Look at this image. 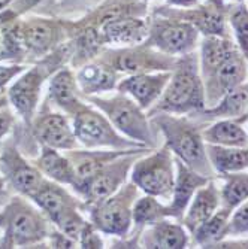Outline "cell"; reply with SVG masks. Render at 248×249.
Returning <instances> with one entry per match:
<instances>
[{
    "label": "cell",
    "instance_id": "obj_1",
    "mask_svg": "<svg viewBox=\"0 0 248 249\" xmlns=\"http://www.w3.org/2000/svg\"><path fill=\"white\" fill-rule=\"evenodd\" d=\"M205 106V87L202 81L197 58L189 53L179 58L173 73L162 93L160 99L157 100L150 114L157 112H166V114H190L199 112Z\"/></svg>",
    "mask_w": 248,
    "mask_h": 249
},
{
    "label": "cell",
    "instance_id": "obj_2",
    "mask_svg": "<svg viewBox=\"0 0 248 249\" xmlns=\"http://www.w3.org/2000/svg\"><path fill=\"white\" fill-rule=\"evenodd\" d=\"M151 124L163 133L166 146L179 160L202 176L210 179L214 176V169L208 160L204 139L196 124L190 120L179 118L166 112L153 114Z\"/></svg>",
    "mask_w": 248,
    "mask_h": 249
},
{
    "label": "cell",
    "instance_id": "obj_3",
    "mask_svg": "<svg viewBox=\"0 0 248 249\" xmlns=\"http://www.w3.org/2000/svg\"><path fill=\"white\" fill-rule=\"evenodd\" d=\"M50 219L38 208L22 198L11 197L0 212V248L36 246L50 239Z\"/></svg>",
    "mask_w": 248,
    "mask_h": 249
},
{
    "label": "cell",
    "instance_id": "obj_4",
    "mask_svg": "<svg viewBox=\"0 0 248 249\" xmlns=\"http://www.w3.org/2000/svg\"><path fill=\"white\" fill-rule=\"evenodd\" d=\"M29 198L45 213L50 222L56 225L58 231L75 242L79 240L88 224L81 215L84 203L71 196L61 184L45 178L40 187Z\"/></svg>",
    "mask_w": 248,
    "mask_h": 249
},
{
    "label": "cell",
    "instance_id": "obj_5",
    "mask_svg": "<svg viewBox=\"0 0 248 249\" xmlns=\"http://www.w3.org/2000/svg\"><path fill=\"white\" fill-rule=\"evenodd\" d=\"M87 100L112 123L121 134L129 139L139 142L148 148L157 146L155 134L153 133V124L148 121L144 109L124 93L112 96L109 99L99 96H87Z\"/></svg>",
    "mask_w": 248,
    "mask_h": 249
},
{
    "label": "cell",
    "instance_id": "obj_6",
    "mask_svg": "<svg viewBox=\"0 0 248 249\" xmlns=\"http://www.w3.org/2000/svg\"><path fill=\"white\" fill-rule=\"evenodd\" d=\"M72 127L76 141L90 149L109 148L117 151H129L138 148H148L132 139H124L112 123L99 109H93L85 103L72 115Z\"/></svg>",
    "mask_w": 248,
    "mask_h": 249
},
{
    "label": "cell",
    "instance_id": "obj_7",
    "mask_svg": "<svg viewBox=\"0 0 248 249\" xmlns=\"http://www.w3.org/2000/svg\"><path fill=\"white\" fill-rule=\"evenodd\" d=\"M138 191L139 188L130 182L109 197L87 206L92 224L100 233L126 237L133 224V205Z\"/></svg>",
    "mask_w": 248,
    "mask_h": 249
},
{
    "label": "cell",
    "instance_id": "obj_8",
    "mask_svg": "<svg viewBox=\"0 0 248 249\" xmlns=\"http://www.w3.org/2000/svg\"><path fill=\"white\" fill-rule=\"evenodd\" d=\"M173 164L175 158L165 145L147 157L141 155L136 158L130 170V179L145 194L169 200L175 184Z\"/></svg>",
    "mask_w": 248,
    "mask_h": 249
},
{
    "label": "cell",
    "instance_id": "obj_9",
    "mask_svg": "<svg viewBox=\"0 0 248 249\" xmlns=\"http://www.w3.org/2000/svg\"><path fill=\"white\" fill-rule=\"evenodd\" d=\"M58 50L47 55L42 63L32 67L29 71H24L18 79L12 82L8 89V100L14 110L19 115V118L27 125L32 124L36 109L40 102V91L43 82L50 76L53 71H58Z\"/></svg>",
    "mask_w": 248,
    "mask_h": 249
},
{
    "label": "cell",
    "instance_id": "obj_10",
    "mask_svg": "<svg viewBox=\"0 0 248 249\" xmlns=\"http://www.w3.org/2000/svg\"><path fill=\"white\" fill-rule=\"evenodd\" d=\"M147 149L148 148L133 149L106 164L81 191L79 196L84 200V209L118 191L126 184V179L130 175L133 163L136 161V158L144 155Z\"/></svg>",
    "mask_w": 248,
    "mask_h": 249
},
{
    "label": "cell",
    "instance_id": "obj_11",
    "mask_svg": "<svg viewBox=\"0 0 248 249\" xmlns=\"http://www.w3.org/2000/svg\"><path fill=\"white\" fill-rule=\"evenodd\" d=\"M0 172L12 190L27 198L45 179L42 172L21 155L14 139L8 141L0 151Z\"/></svg>",
    "mask_w": 248,
    "mask_h": 249
},
{
    "label": "cell",
    "instance_id": "obj_12",
    "mask_svg": "<svg viewBox=\"0 0 248 249\" xmlns=\"http://www.w3.org/2000/svg\"><path fill=\"white\" fill-rule=\"evenodd\" d=\"M148 35L150 47L168 55L191 53L197 40V29L184 19H157Z\"/></svg>",
    "mask_w": 248,
    "mask_h": 249
},
{
    "label": "cell",
    "instance_id": "obj_13",
    "mask_svg": "<svg viewBox=\"0 0 248 249\" xmlns=\"http://www.w3.org/2000/svg\"><path fill=\"white\" fill-rule=\"evenodd\" d=\"M102 61L112 66L118 73L121 72L127 75L173 71L178 63L172 55L144 48H126L108 53V55L102 57Z\"/></svg>",
    "mask_w": 248,
    "mask_h": 249
},
{
    "label": "cell",
    "instance_id": "obj_14",
    "mask_svg": "<svg viewBox=\"0 0 248 249\" xmlns=\"http://www.w3.org/2000/svg\"><path fill=\"white\" fill-rule=\"evenodd\" d=\"M21 48L35 57H47L61 40V29L53 21L30 18L12 30Z\"/></svg>",
    "mask_w": 248,
    "mask_h": 249
},
{
    "label": "cell",
    "instance_id": "obj_15",
    "mask_svg": "<svg viewBox=\"0 0 248 249\" xmlns=\"http://www.w3.org/2000/svg\"><path fill=\"white\" fill-rule=\"evenodd\" d=\"M32 131L35 139L45 146L60 151L76 149L78 141L72 124L60 112L43 110L33 118Z\"/></svg>",
    "mask_w": 248,
    "mask_h": 249
},
{
    "label": "cell",
    "instance_id": "obj_16",
    "mask_svg": "<svg viewBox=\"0 0 248 249\" xmlns=\"http://www.w3.org/2000/svg\"><path fill=\"white\" fill-rule=\"evenodd\" d=\"M245 57L241 51H236L229 58H226L223 63H220L215 69L208 72L202 76V81L205 87V94L208 96L205 102L208 100L210 106H214L218 103V100L230 91L232 88L244 84L247 78V64Z\"/></svg>",
    "mask_w": 248,
    "mask_h": 249
},
{
    "label": "cell",
    "instance_id": "obj_17",
    "mask_svg": "<svg viewBox=\"0 0 248 249\" xmlns=\"http://www.w3.org/2000/svg\"><path fill=\"white\" fill-rule=\"evenodd\" d=\"M171 76V71L129 75L117 84V89L120 93H124L132 97L144 110H147L151 109V106L160 99Z\"/></svg>",
    "mask_w": 248,
    "mask_h": 249
},
{
    "label": "cell",
    "instance_id": "obj_18",
    "mask_svg": "<svg viewBox=\"0 0 248 249\" xmlns=\"http://www.w3.org/2000/svg\"><path fill=\"white\" fill-rule=\"evenodd\" d=\"M139 149V148H138ZM129 151H117V149H111V151H78V149H71L66 151V155L69 157V160L72 161L75 176H76V184L74 190L81 194L84 187L92 180L106 164L111 161L117 160L118 157L130 152Z\"/></svg>",
    "mask_w": 248,
    "mask_h": 249
},
{
    "label": "cell",
    "instance_id": "obj_19",
    "mask_svg": "<svg viewBox=\"0 0 248 249\" xmlns=\"http://www.w3.org/2000/svg\"><path fill=\"white\" fill-rule=\"evenodd\" d=\"M175 166H176V175H175V184L172 191V201H171V211L172 216L176 219H181L184 216V211H187L190 201L196 191L208 184L210 178L202 176L200 173L190 169L184 161L179 158H175Z\"/></svg>",
    "mask_w": 248,
    "mask_h": 249
},
{
    "label": "cell",
    "instance_id": "obj_20",
    "mask_svg": "<svg viewBox=\"0 0 248 249\" xmlns=\"http://www.w3.org/2000/svg\"><path fill=\"white\" fill-rule=\"evenodd\" d=\"M81 89L76 82V76L72 73L71 69L61 67L56 71L54 75L50 78L48 85V97L51 105L64 110V114L74 115L75 112L84 105L81 100Z\"/></svg>",
    "mask_w": 248,
    "mask_h": 249
},
{
    "label": "cell",
    "instance_id": "obj_21",
    "mask_svg": "<svg viewBox=\"0 0 248 249\" xmlns=\"http://www.w3.org/2000/svg\"><path fill=\"white\" fill-rule=\"evenodd\" d=\"M200 115H196L200 121L210 120H238L244 121L248 114V84H241L224 94L217 105L208 107L207 110H199Z\"/></svg>",
    "mask_w": 248,
    "mask_h": 249
},
{
    "label": "cell",
    "instance_id": "obj_22",
    "mask_svg": "<svg viewBox=\"0 0 248 249\" xmlns=\"http://www.w3.org/2000/svg\"><path fill=\"white\" fill-rule=\"evenodd\" d=\"M118 72L105 61L88 63L76 73V82L81 93L85 96H96L117 88Z\"/></svg>",
    "mask_w": 248,
    "mask_h": 249
},
{
    "label": "cell",
    "instance_id": "obj_23",
    "mask_svg": "<svg viewBox=\"0 0 248 249\" xmlns=\"http://www.w3.org/2000/svg\"><path fill=\"white\" fill-rule=\"evenodd\" d=\"M141 246L160 248V249H183L189 245V234L184 225L168 221L163 218L153 225H148L145 233L141 236Z\"/></svg>",
    "mask_w": 248,
    "mask_h": 249
},
{
    "label": "cell",
    "instance_id": "obj_24",
    "mask_svg": "<svg viewBox=\"0 0 248 249\" xmlns=\"http://www.w3.org/2000/svg\"><path fill=\"white\" fill-rule=\"evenodd\" d=\"M220 191L210 179L208 184L196 191L190 201L186 216H183V225L187 229V231L193 234L200 224H204L208 218L212 216V213L220 208Z\"/></svg>",
    "mask_w": 248,
    "mask_h": 249
},
{
    "label": "cell",
    "instance_id": "obj_25",
    "mask_svg": "<svg viewBox=\"0 0 248 249\" xmlns=\"http://www.w3.org/2000/svg\"><path fill=\"white\" fill-rule=\"evenodd\" d=\"M99 33L106 43L136 45L148 36V29L139 18L118 17L102 22Z\"/></svg>",
    "mask_w": 248,
    "mask_h": 249
},
{
    "label": "cell",
    "instance_id": "obj_26",
    "mask_svg": "<svg viewBox=\"0 0 248 249\" xmlns=\"http://www.w3.org/2000/svg\"><path fill=\"white\" fill-rule=\"evenodd\" d=\"M35 166L42 172L45 178L61 185L75 187L76 176L72 161L66 154H60V149L40 145L39 157L35 160Z\"/></svg>",
    "mask_w": 248,
    "mask_h": 249
},
{
    "label": "cell",
    "instance_id": "obj_27",
    "mask_svg": "<svg viewBox=\"0 0 248 249\" xmlns=\"http://www.w3.org/2000/svg\"><path fill=\"white\" fill-rule=\"evenodd\" d=\"M205 148L214 172L220 173L221 176L248 169V148L221 146L211 143H208Z\"/></svg>",
    "mask_w": 248,
    "mask_h": 249
},
{
    "label": "cell",
    "instance_id": "obj_28",
    "mask_svg": "<svg viewBox=\"0 0 248 249\" xmlns=\"http://www.w3.org/2000/svg\"><path fill=\"white\" fill-rule=\"evenodd\" d=\"M202 139L211 145L248 148V133L238 120H218L210 128L200 130Z\"/></svg>",
    "mask_w": 248,
    "mask_h": 249
},
{
    "label": "cell",
    "instance_id": "obj_29",
    "mask_svg": "<svg viewBox=\"0 0 248 249\" xmlns=\"http://www.w3.org/2000/svg\"><path fill=\"white\" fill-rule=\"evenodd\" d=\"M183 18L193 24L199 32L207 36L226 37V27H224V17L221 6L217 3H210L196 11L183 12Z\"/></svg>",
    "mask_w": 248,
    "mask_h": 249
},
{
    "label": "cell",
    "instance_id": "obj_30",
    "mask_svg": "<svg viewBox=\"0 0 248 249\" xmlns=\"http://www.w3.org/2000/svg\"><path fill=\"white\" fill-rule=\"evenodd\" d=\"M236 51H239L238 47H235L230 40L220 36H208L204 40V43H202V55H200L202 76L215 69L220 63L229 58Z\"/></svg>",
    "mask_w": 248,
    "mask_h": 249
},
{
    "label": "cell",
    "instance_id": "obj_31",
    "mask_svg": "<svg viewBox=\"0 0 248 249\" xmlns=\"http://www.w3.org/2000/svg\"><path fill=\"white\" fill-rule=\"evenodd\" d=\"M232 215V211L228 208L217 209L211 218H208L204 224H200L194 230V242L199 246L204 248H212L217 242L224 239V231H226L229 218Z\"/></svg>",
    "mask_w": 248,
    "mask_h": 249
},
{
    "label": "cell",
    "instance_id": "obj_32",
    "mask_svg": "<svg viewBox=\"0 0 248 249\" xmlns=\"http://www.w3.org/2000/svg\"><path fill=\"white\" fill-rule=\"evenodd\" d=\"M163 218H173L172 211L169 206L163 205L157 197L154 196H145L139 197L133 205V224L138 229L148 227V225L155 224Z\"/></svg>",
    "mask_w": 248,
    "mask_h": 249
},
{
    "label": "cell",
    "instance_id": "obj_33",
    "mask_svg": "<svg viewBox=\"0 0 248 249\" xmlns=\"http://www.w3.org/2000/svg\"><path fill=\"white\" fill-rule=\"evenodd\" d=\"M223 179L224 185L220 191L221 206L233 212L248 198V173L245 170L233 172L223 175Z\"/></svg>",
    "mask_w": 248,
    "mask_h": 249
},
{
    "label": "cell",
    "instance_id": "obj_34",
    "mask_svg": "<svg viewBox=\"0 0 248 249\" xmlns=\"http://www.w3.org/2000/svg\"><path fill=\"white\" fill-rule=\"evenodd\" d=\"M230 24L235 30L238 47L242 55L248 60V6L239 5L230 14Z\"/></svg>",
    "mask_w": 248,
    "mask_h": 249
},
{
    "label": "cell",
    "instance_id": "obj_35",
    "mask_svg": "<svg viewBox=\"0 0 248 249\" xmlns=\"http://www.w3.org/2000/svg\"><path fill=\"white\" fill-rule=\"evenodd\" d=\"M241 234H248V198L236 208L233 215H230L224 237H235Z\"/></svg>",
    "mask_w": 248,
    "mask_h": 249
},
{
    "label": "cell",
    "instance_id": "obj_36",
    "mask_svg": "<svg viewBox=\"0 0 248 249\" xmlns=\"http://www.w3.org/2000/svg\"><path fill=\"white\" fill-rule=\"evenodd\" d=\"M99 233L100 231L95 225L92 222H88L79 237V242H78L79 248H103V242Z\"/></svg>",
    "mask_w": 248,
    "mask_h": 249
},
{
    "label": "cell",
    "instance_id": "obj_37",
    "mask_svg": "<svg viewBox=\"0 0 248 249\" xmlns=\"http://www.w3.org/2000/svg\"><path fill=\"white\" fill-rule=\"evenodd\" d=\"M40 2H42V0H12V2L6 6L5 18H8V17L15 18L17 15H21V14L33 9Z\"/></svg>",
    "mask_w": 248,
    "mask_h": 249
},
{
    "label": "cell",
    "instance_id": "obj_38",
    "mask_svg": "<svg viewBox=\"0 0 248 249\" xmlns=\"http://www.w3.org/2000/svg\"><path fill=\"white\" fill-rule=\"evenodd\" d=\"M26 71V67L22 64H0V89H3L15 76L21 75Z\"/></svg>",
    "mask_w": 248,
    "mask_h": 249
},
{
    "label": "cell",
    "instance_id": "obj_39",
    "mask_svg": "<svg viewBox=\"0 0 248 249\" xmlns=\"http://www.w3.org/2000/svg\"><path fill=\"white\" fill-rule=\"evenodd\" d=\"M14 124H15V115L11 110V107L5 106L0 109V143H2L3 139L9 134Z\"/></svg>",
    "mask_w": 248,
    "mask_h": 249
},
{
    "label": "cell",
    "instance_id": "obj_40",
    "mask_svg": "<svg viewBox=\"0 0 248 249\" xmlns=\"http://www.w3.org/2000/svg\"><path fill=\"white\" fill-rule=\"evenodd\" d=\"M9 185L6 182V179L3 176H0V208H3L6 203L11 200V196H9Z\"/></svg>",
    "mask_w": 248,
    "mask_h": 249
},
{
    "label": "cell",
    "instance_id": "obj_41",
    "mask_svg": "<svg viewBox=\"0 0 248 249\" xmlns=\"http://www.w3.org/2000/svg\"><path fill=\"white\" fill-rule=\"evenodd\" d=\"M168 2L172 5H178V6H191V5H196L197 0H168Z\"/></svg>",
    "mask_w": 248,
    "mask_h": 249
},
{
    "label": "cell",
    "instance_id": "obj_42",
    "mask_svg": "<svg viewBox=\"0 0 248 249\" xmlns=\"http://www.w3.org/2000/svg\"><path fill=\"white\" fill-rule=\"evenodd\" d=\"M8 97L6 96H0V109L2 107H5V106H8Z\"/></svg>",
    "mask_w": 248,
    "mask_h": 249
},
{
    "label": "cell",
    "instance_id": "obj_43",
    "mask_svg": "<svg viewBox=\"0 0 248 249\" xmlns=\"http://www.w3.org/2000/svg\"><path fill=\"white\" fill-rule=\"evenodd\" d=\"M11 2H12V0H0V9H5Z\"/></svg>",
    "mask_w": 248,
    "mask_h": 249
},
{
    "label": "cell",
    "instance_id": "obj_44",
    "mask_svg": "<svg viewBox=\"0 0 248 249\" xmlns=\"http://www.w3.org/2000/svg\"><path fill=\"white\" fill-rule=\"evenodd\" d=\"M245 120H247V121H248V114H247V115H245V118H244V121H245Z\"/></svg>",
    "mask_w": 248,
    "mask_h": 249
}]
</instances>
